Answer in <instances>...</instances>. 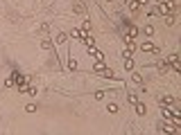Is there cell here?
Listing matches in <instances>:
<instances>
[{
  "label": "cell",
  "instance_id": "6da1fadb",
  "mask_svg": "<svg viewBox=\"0 0 181 135\" xmlns=\"http://www.w3.org/2000/svg\"><path fill=\"white\" fill-rule=\"evenodd\" d=\"M177 11V2L174 0H159V14H174Z\"/></svg>",
  "mask_w": 181,
  "mask_h": 135
},
{
  "label": "cell",
  "instance_id": "7a4b0ae2",
  "mask_svg": "<svg viewBox=\"0 0 181 135\" xmlns=\"http://www.w3.org/2000/svg\"><path fill=\"white\" fill-rule=\"evenodd\" d=\"M165 61H168V65L172 68V72H181V61H179V56H177V54H170Z\"/></svg>",
  "mask_w": 181,
  "mask_h": 135
},
{
  "label": "cell",
  "instance_id": "3957f363",
  "mask_svg": "<svg viewBox=\"0 0 181 135\" xmlns=\"http://www.w3.org/2000/svg\"><path fill=\"white\" fill-rule=\"evenodd\" d=\"M140 50H143V52H152V54H159V52H161L154 43H150V41H145V43L140 45Z\"/></svg>",
  "mask_w": 181,
  "mask_h": 135
},
{
  "label": "cell",
  "instance_id": "277c9868",
  "mask_svg": "<svg viewBox=\"0 0 181 135\" xmlns=\"http://www.w3.org/2000/svg\"><path fill=\"white\" fill-rule=\"evenodd\" d=\"M127 7H129V11H134V14H138L140 9H143V2H140V0H129V2H127Z\"/></svg>",
  "mask_w": 181,
  "mask_h": 135
},
{
  "label": "cell",
  "instance_id": "5b68a950",
  "mask_svg": "<svg viewBox=\"0 0 181 135\" xmlns=\"http://www.w3.org/2000/svg\"><path fill=\"white\" fill-rule=\"evenodd\" d=\"M159 104L161 106H174L177 99H174V97H170V95H165V97H161V99H159Z\"/></svg>",
  "mask_w": 181,
  "mask_h": 135
},
{
  "label": "cell",
  "instance_id": "8992f818",
  "mask_svg": "<svg viewBox=\"0 0 181 135\" xmlns=\"http://www.w3.org/2000/svg\"><path fill=\"white\" fill-rule=\"evenodd\" d=\"M72 11H75V14H86V5H84L82 0H79V2H75V5H72Z\"/></svg>",
  "mask_w": 181,
  "mask_h": 135
},
{
  "label": "cell",
  "instance_id": "52a82bcc",
  "mask_svg": "<svg viewBox=\"0 0 181 135\" xmlns=\"http://www.w3.org/2000/svg\"><path fill=\"white\" fill-rule=\"evenodd\" d=\"M70 36H72L75 41H84V36H88V34H86L84 30H72V32H70Z\"/></svg>",
  "mask_w": 181,
  "mask_h": 135
},
{
  "label": "cell",
  "instance_id": "ba28073f",
  "mask_svg": "<svg viewBox=\"0 0 181 135\" xmlns=\"http://www.w3.org/2000/svg\"><path fill=\"white\" fill-rule=\"evenodd\" d=\"M11 77H14V81H16V83H25V81H30L25 75H21V72H14Z\"/></svg>",
  "mask_w": 181,
  "mask_h": 135
},
{
  "label": "cell",
  "instance_id": "9c48e42d",
  "mask_svg": "<svg viewBox=\"0 0 181 135\" xmlns=\"http://www.w3.org/2000/svg\"><path fill=\"white\" fill-rule=\"evenodd\" d=\"M88 54H91V56H95L98 61H102V59H104V54H102L100 50H95V47H88Z\"/></svg>",
  "mask_w": 181,
  "mask_h": 135
},
{
  "label": "cell",
  "instance_id": "30bf717a",
  "mask_svg": "<svg viewBox=\"0 0 181 135\" xmlns=\"http://www.w3.org/2000/svg\"><path fill=\"white\" fill-rule=\"evenodd\" d=\"M156 68H159L161 72H170V65H168V61H159V63H156Z\"/></svg>",
  "mask_w": 181,
  "mask_h": 135
},
{
  "label": "cell",
  "instance_id": "8fae6325",
  "mask_svg": "<svg viewBox=\"0 0 181 135\" xmlns=\"http://www.w3.org/2000/svg\"><path fill=\"white\" fill-rule=\"evenodd\" d=\"M95 72H98V75H104V70H107V65L102 63V61H98V63H95V68H93Z\"/></svg>",
  "mask_w": 181,
  "mask_h": 135
},
{
  "label": "cell",
  "instance_id": "7c38bea8",
  "mask_svg": "<svg viewBox=\"0 0 181 135\" xmlns=\"http://www.w3.org/2000/svg\"><path fill=\"white\" fill-rule=\"evenodd\" d=\"M66 38H68V34H66V32H59V34L54 36V43H66Z\"/></svg>",
  "mask_w": 181,
  "mask_h": 135
},
{
  "label": "cell",
  "instance_id": "4fadbf2b",
  "mask_svg": "<svg viewBox=\"0 0 181 135\" xmlns=\"http://www.w3.org/2000/svg\"><path fill=\"white\" fill-rule=\"evenodd\" d=\"M136 34H138V30H136L134 25H129V27H127V38H136Z\"/></svg>",
  "mask_w": 181,
  "mask_h": 135
},
{
  "label": "cell",
  "instance_id": "5bb4252c",
  "mask_svg": "<svg viewBox=\"0 0 181 135\" xmlns=\"http://www.w3.org/2000/svg\"><path fill=\"white\" fill-rule=\"evenodd\" d=\"M124 70H134V59L131 56H124Z\"/></svg>",
  "mask_w": 181,
  "mask_h": 135
},
{
  "label": "cell",
  "instance_id": "9a60e30c",
  "mask_svg": "<svg viewBox=\"0 0 181 135\" xmlns=\"http://www.w3.org/2000/svg\"><path fill=\"white\" fill-rule=\"evenodd\" d=\"M84 43H86V47H95V38L93 36H84Z\"/></svg>",
  "mask_w": 181,
  "mask_h": 135
},
{
  "label": "cell",
  "instance_id": "2e32d148",
  "mask_svg": "<svg viewBox=\"0 0 181 135\" xmlns=\"http://www.w3.org/2000/svg\"><path fill=\"white\" fill-rule=\"evenodd\" d=\"M136 113H138V115H145V113H147L145 104H138V101H136Z\"/></svg>",
  "mask_w": 181,
  "mask_h": 135
},
{
  "label": "cell",
  "instance_id": "e0dca14e",
  "mask_svg": "<svg viewBox=\"0 0 181 135\" xmlns=\"http://www.w3.org/2000/svg\"><path fill=\"white\" fill-rule=\"evenodd\" d=\"M163 18H165V23H168V25H174V23H177L174 14H165V16H163Z\"/></svg>",
  "mask_w": 181,
  "mask_h": 135
},
{
  "label": "cell",
  "instance_id": "ac0fdd59",
  "mask_svg": "<svg viewBox=\"0 0 181 135\" xmlns=\"http://www.w3.org/2000/svg\"><path fill=\"white\" fill-rule=\"evenodd\" d=\"M41 47H43V50H52V41L50 38H43L41 41Z\"/></svg>",
  "mask_w": 181,
  "mask_h": 135
},
{
  "label": "cell",
  "instance_id": "d6986e66",
  "mask_svg": "<svg viewBox=\"0 0 181 135\" xmlns=\"http://www.w3.org/2000/svg\"><path fill=\"white\" fill-rule=\"evenodd\" d=\"M107 108H109V113H118V110H120V106H118V104H113V101H111V104H109Z\"/></svg>",
  "mask_w": 181,
  "mask_h": 135
},
{
  "label": "cell",
  "instance_id": "ffe728a7",
  "mask_svg": "<svg viewBox=\"0 0 181 135\" xmlns=\"http://www.w3.org/2000/svg\"><path fill=\"white\" fill-rule=\"evenodd\" d=\"M131 81H134V83H143V77H140L138 72H134V75H131Z\"/></svg>",
  "mask_w": 181,
  "mask_h": 135
},
{
  "label": "cell",
  "instance_id": "44dd1931",
  "mask_svg": "<svg viewBox=\"0 0 181 135\" xmlns=\"http://www.w3.org/2000/svg\"><path fill=\"white\" fill-rule=\"evenodd\" d=\"M68 68H70V70H75V68H77V61L72 59V56H70V59H68Z\"/></svg>",
  "mask_w": 181,
  "mask_h": 135
},
{
  "label": "cell",
  "instance_id": "7402d4cb",
  "mask_svg": "<svg viewBox=\"0 0 181 135\" xmlns=\"http://www.w3.org/2000/svg\"><path fill=\"white\" fill-rule=\"evenodd\" d=\"M14 83H16V81H14V77H9V79L5 81V88H11V86H14Z\"/></svg>",
  "mask_w": 181,
  "mask_h": 135
},
{
  "label": "cell",
  "instance_id": "603a6c76",
  "mask_svg": "<svg viewBox=\"0 0 181 135\" xmlns=\"http://www.w3.org/2000/svg\"><path fill=\"white\" fill-rule=\"evenodd\" d=\"M145 34H147V36H152V34H154V27H152V25H147V27H145Z\"/></svg>",
  "mask_w": 181,
  "mask_h": 135
},
{
  "label": "cell",
  "instance_id": "cb8c5ba5",
  "mask_svg": "<svg viewBox=\"0 0 181 135\" xmlns=\"http://www.w3.org/2000/svg\"><path fill=\"white\" fill-rule=\"evenodd\" d=\"M102 77H109V79H113L115 75H113V72H111V70H109V68H107V70H104V75H102Z\"/></svg>",
  "mask_w": 181,
  "mask_h": 135
},
{
  "label": "cell",
  "instance_id": "d4e9b609",
  "mask_svg": "<svg viewBox=\"0 0 181 135\" xmlns=\"http://www.w3.org/2000/svg\"><path fill=\"white\" fill-rule=\"evenodd\" d=\"M41 32H43V34H48V32H50V25H48V23H43V25H41Z\"/></svg>",
  "mask_w": 181,
  "mask_h": 135
},
{
  "label": "cell",
  "instance_id": "484cf974",
  "mask_svg": "<svg viewBox=\"0 0 181 135\" xmlns=\"http://www.w3.org/2000/svg\"><path fill=\"white\" fill-rule=\"evenodd\" d=\"M25 110H27V113H34L36 106H34V104H27V106H25Z\"/></svg>",
  "mask_w": 181,
  "mask_h": 135
},
{
  "label": "cell",
  "instance_id": "4316f807",
  "mask_svg": "<svg viewBox=\"0 0 181 135\" xmlns=\"http://www.w3.org/2000/svg\"><path fill=\"white\" fill-rule=\"evenodd\" d=\"M95 99H104V90H98V92H95Z\"/></svg>",
  "mask_w": 181,
  "mask_h": 135
},
{
  "label": "cell",
  "instance_id": "83f0119b",
  "mask_svg": "<svg viewBox=\"0 0 181 135\" xmlns=\"http://www.w3.org/2000/svg\"><path fill=\"white\" fill-rule=\"evenodd\" d=\"M127 99H129L131 104H136V95H134V92H129V95H127Z\"/></svg>",
  "mask_w": 181,
  "mask_h": 135
},
{
  "label": "cell",
  "instance_id": "f1b7e54d",
  "mask_svg": "<svg viewBox=\"0 0 181 135\" xmlns=\"http://www.w3.org/2000/svg\"><path fill=\"white\" fill-rule=\"evenodd\" d=\"M104 2H111V0H104Z\"/></svg>",
  "mask_w": 181,
  "mask_h": 135
}]
</instances>
